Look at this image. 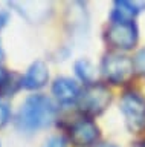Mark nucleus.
Segmentation results:
<instances>
[{"label": "nucleus", "instance_id": "nucleus-1", "mask_svg": "<svg viewBox=\"0 0 145 147\" xmlns=\"http://www.w3.org/2000/svg\"><path fill=\"white\" fill-rule=\"evenodd\" d=\"M55 104L44 95H31L21 104L17 115V127L25 132H34L49 126L55 118Z\"/></svg>", "mask_w": 145, "mask_h": 147}, {"label": "nucleus", "instance_id": "nucleus-2", "mask_svg": "<svg viewBox=\"0 0 145 147\" xmlns=\"http://www.w3.org/2000/svg\"><path fill=\"white\" fill-rule=\"evenodd\" d=\"M134 63L121 54H108L102 61V74L108 81L122 84L133 77Z\"/></svg>", "mask_w": 145, "mask_h": 147}, {"label": "nucleus", "instance_id": "nucleus-3", "mask_svg": "<svg viewBox=\"0 0 145 147\" xmlns=\"http://www.w3.org/2000/svg\"><path fill=\"white\" fill-rule=\"evenodd\" d=\"M78 100H80V107L83 112L89 115H98L110 104L112 95L107 87H104L101 84H92L86 87Z\"/></svg>", "mask_w": 145, "mask_h": 147}, {"label": "nucleus", "instance_id": "nucleus-4", "mask_svg": "<svg viewBox=\"0 0 145 147\" xmlns=\"http://www.w3.org/2000/svg\"><path fill=\"white\" fill-rule=\"evenodd\" d=\"M121 110L130 130H140L145 126V100L138 94H128L122 98Z\"/></svg>", "mask_w": 145, "mask_h": 147}, {"label": "nucleus", "instance_id": "nucleus-5", "mask_svg": "<svg viewBox=\"0 0 145 147\" xmlns=\"http://www.w3.org/2000/svg\"><path fill=\"white\" fill-rule=\"evenodd\" d=\"M108 41L119 49H131L138 41V28L133 22L113 23L107 32Z\"/></svg>", "mask_w": 145, "mask_h": 147}, {"label": "nucleus", "instance_id": "nucleus-6", "mask_svg": "<svg viewBox=\"0 0 145 147\" xmlns=\"http://www.w3.org/2000/svg\"><path fill=\"white\" fill-rule=\"evenodd\" d=\"M99 130L96 124L90 119H80L70 127V140L75 146H90L98 140Z\"/></svg>", "mask_w": 145, "mask_h": 147}, {"label": "nucleus", "instance_id": "nucleus-7", "mask_svg": "<svg viewBox=\"0 0 145 147\" xmlns=\"http://www.w3.org/2000/svg\"><path fill=\"white\" fill-rule=\"evenodd\" d=\"M52 94L55 95V98L63 104L74 103L75 100L80 98V87L78 84L70 80V78L61 77L57 78L52 84Z\"/></svg>", "mask_w": 145, "mask_h": 147}, {"label": "nucleus", "instance_id": "nucleus-8", "mask_svg": "<svg viewBox=\"0 0 145 147\" xmlns=\"http://www.w3.org/2000/svg\"><path fill=\"white\" fill-rule=\"evenodd\" d=\"M49 80V71L47 66L43 61H34L29 66L28 72L25 74L23 77V86L29 90H35L43 87Z\"/></svg>", "mask_w": 145, "mask_h": 147}, {"label": "nucleus", "instance_id": "nucleus-9", "mask_svg": "<svg viewBox=\"0 0 145 147\" xmlns=\"http://www.w3.org/2000/svg\"><path fill=\"white\" fill-rule=\"evenodd\" d=\"M138 12H139V8L134 3L125 2V0L115 2V8H113V12H112L113 23H128L138 16Z\"/></svg>", "mask_w": 145, "mask_h": 147}, {"label": "nucleus", "instance_id": "nucleus-10", "mask_svg": "<svg viewBox=\"0 0 145 147\" xmlns=\"http://www.w3.org/2000/svg\"><path fill=\"white\" fill-rule=\"evenodd\" d=\"M20 86H23V78L17 74H8L5 83L0 87V94L2 95H12L20 89Z\"/></svg>", "mask_w": 145, "mask_h": 147}, {"label": "nucleus", "instance_id": "nucleus-11", "mask_svg": "<svg viewBox=\"0 0 145 147\" xmlns=\"http://www.w3.org/2000/svg\"><path fill=\"white\" fill-rule=\"evenodd\" d=\"M75 71L80 75L81 80L92 81V78H93V67H92V64H90L89 61H86V60L78 61V63H76V66H75Z\"/></svg>", "mask_w": 145, "mask_h": 147}, {"label": "nucleus", "instance_id": "nucleus-12", "mask_svg": "<svg viewBox=\"0 0 145 147\" xmlns=\"http://www.w3.org/2000/svg\"><path fill=\"white\" fill-rule=\"evenodd\" d=\"M134 69L145 77V49H140L134 57Z\"/></svg>", "mask_w": 145, "mask_h": 147}, {"label": "nucleus", "instance_id": "nucleus-13", "mask_svg": "<svg viewBox=\"0 0 145 147\" xmlns=\"http://www.w3.org/2000/svg\"><path fill=\"white\" fill-rule=\"evenodd\" d=\"M9 117H11L9 107H8V104L5 101L0 98V127H3L8 121H9Z\"/></svg>", "mask_w": 145, "mask_h": 147}, {"label": "nucleus", "instance_id": "nucleus-14", "mask_svg": "<svg viewBox=\"0 0 145 147\" xmlns=\"http://www.w3.org/2000/svg\"><path fill=\"white\" fill-rule=\"evenodd\" d=\"M43 147H66V140L63 136H52L44 142Z\"/></svg>", "mask_w": 145, "mask_h": 147}, {"label": "nucleus", "instance_id": "nucleus-15", "mask_svg": "<svg viewBox=\"0 0 145 147\" xmlns=\"http://www.w3.org/2000/svg\"><path fill=\"white\" fill-rule=\"evenodd\" d=\"M6 22H8V14L0 11V29H2V28L6 25Z\"/></svg>", "mask_w": 145, "mask_h": 147}, {"label": "nucleus", "instance_id": "nucleus-16", "mask_svg": "<svg viewBox=\"0 0 145 147\" xmlns=\"http://www.w3.org/2000/svg\"><path fill=\"white\" fill-rule=\"evenodd\" d=\"M6 77H8V72L3 69L2 66H0V87H2V84L5 83V80H6Z\"/></svg>", "mask_w": 145, "mask_h": 147}, {"label": "nucleus", "instance_id": "nucleus-17", "mask_svg": "<svg viewBox=\"0 0 145 147\" xmlns=\"http://www.w3.org/2000/svg\"><path fill=\"white\" fill-rule=\"evenodd\" d=\"M5 58V51H3V46H2V40H0V61Z\"/></svg>", "mask_w": 145, "mask_h": 147}, {"label": "nucleus", "instance_id": "nucleus-18", "mask_svg": "<svg viewBox=\"0 0 145 147\" xmlns=\"http://www.w3.org/2000/svg\"><path fill=\"white\" fill-rule=\"evenodd\" d=\"M106 147H115V146H106Z\"/></svg>", "mask_w": 145, "mask_h": 147}, {"label": "nucleus", "instance_id": "nucleus-19", "mask_svg": "<svg viewBox=\"0 0 145 147\" xmlns=\"http://www.w3.org/2000/svg\"><path fill=\"white\" fill-rule=\"evenodd\" d=\"M144 147H145V146H144Z\"/></svg>", "mask_w": 145, "mask_h": 147}]
</instances>
